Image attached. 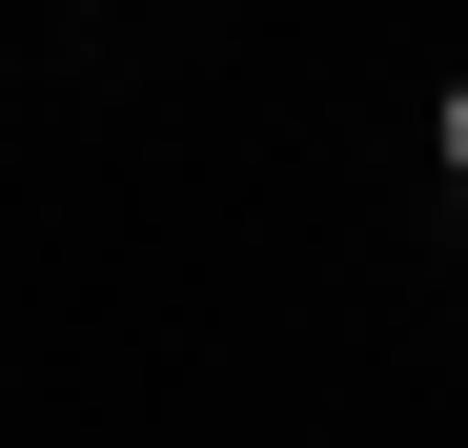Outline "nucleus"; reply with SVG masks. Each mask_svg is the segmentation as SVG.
<instances>
[{"label":"nucleus","mask_w":468,"mask_h":448,"mask_svg":"<svg viewBox=\"0 0 468 448\" xmlns=\"http://www.w3.org/2000/svg\"><path fill=\"white\" fill-rule=\"evenodd\" d=\"M428 143H448V184H468V82H448V102H428Z\"/></svg>","instance_id":"nucleus-1"}]
</instances>
